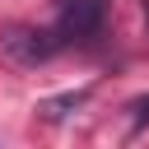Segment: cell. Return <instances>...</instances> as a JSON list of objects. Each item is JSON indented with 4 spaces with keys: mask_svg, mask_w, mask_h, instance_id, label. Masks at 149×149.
Returning a JSON list of instances; mask_svg holds the SVG:
<instances>
[{
    "mask_svg": "<svg viewBox=\"0 0 149 149\" xmlns=\"http://www.w3.org/2000/svg\"><path fill=\"white\" fill-rule=\"evenodd\" d=\"M65 47V37L56 28H33V23H9L0 33V51L14 61V65H42L51 61L56 51Z\"/></svg>",
    "mask_w": 149,
    "mask_h": 149,
    "instance_id": "obj_1",
    "label": "cell"
},
{
    "mask_svg": "<svg viewBox=\"0 0 149 149\" xmlns=\"http://www.w3.org/2000/svg\"><path fill=\"white\" fill-rule=\"evenodd\" d=\"M107 23V0H61L56 5V33L65 42H93Z\"/></svg>",
    "mask_w": 149,
    "mask_h": 149,
    "instance_id": "obj_2",
    "label": "cell"
},
{
    "mask_svg": "<svg viewBox=\"0 0 149 149\" xmlns=\"http://www.w3.org/2000/svg\"><path fill=\"white\" fill-rule=\"evenodd\" d=\"M88 102V88H74V93H61V98H47V102H37V112L47 116V121H61L65 112H74V107H84Z\"/></svg>",
    "mask_w": 149,
    "mask_h": 149,
    "instance_id": "obj_3",
    "label": "cell"
},
{
    "mask_svg": "<svg viewBox=\"0 0 149 149\" xmlns=\"http://www.w3.org/2000/svg\"><path fill=\"white\" fill-rule=\"evenodd\" d=\"M130 126H135V130H144V126H149V98L130 102Z\"/></svg>",
    "mask_w": 149,
    "mask_h": 149,
    "instance_id": "obj_4",
    "label": "cell"
}]
</instances>
